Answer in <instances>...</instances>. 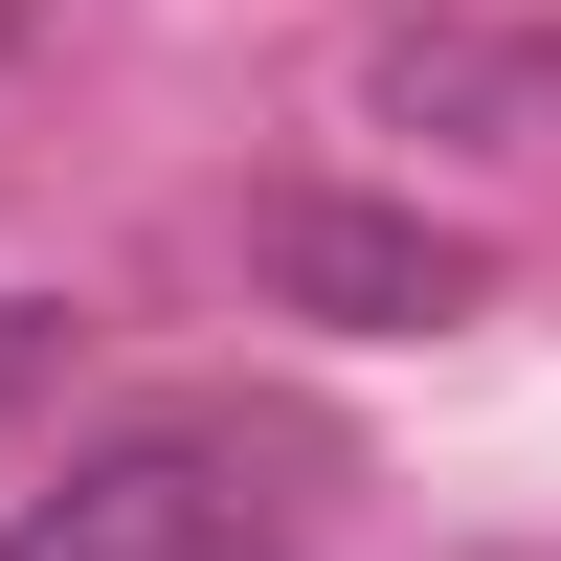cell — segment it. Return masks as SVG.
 Here are the masks:
<instances>
[{
  "label": "cell",
  "instance_id": "cell-1",
  "mask_svg": "<svg viewBox=\"0 0 561 561\" xmlns=\"http://www.w3.org/2000/svg\"><path fill=\"white\" fill-rule=\"evenodd\" d=\"M359 135H427V158H561V23L539 0H382V23L337 45Z\"/></svg>",
  "mask_w": 561,
  "mask_h": 561
},
{
  "label": "cell",
  "instance_id": "cell-2",
  "mask_svg": "<svg viewBox=\"0 0 561 561\" xmlns=\"http://www.w3.org/2000/svg\"><path fill=\"white\" fill-rule=\"evenodd\" d=\"M248 293L314 314V337H449L472 314V248L427 203H359V180H270L248 203Z\"/></svg>",
  "mask_w": 561,
  "mask_h": 561
},
{
  "label": "cell",
  "instance_id": "cell-4",
  "mask_svg": "<svg viewBox=\"0 0 561 561\" xmlns=\"http://www.w3.org/2000/svg\"><path fill=\"white\" fill-rule=\"evenodd\" d=\"M68 382V293H0V404H45Z\"/></svg>",
  "mask_w": 561,
  "mask_h": 561
},
{
  "label": "cell",
  "instance_id": "cell-3",
  "mask_svg": "<svg viewBox=\"0 0 561 561\" xmlns=\"http://www.w3.org/2000/svg\"><path fill=\"white\" fill-rule=\"evenodd\" d=\"M225 539H248V494H225L203 427H135V449H90L68 494L0 517V561H225Z\"/></svg>",
  "mask_w": 561,
  "mask_h": 561
}]
</instances>
